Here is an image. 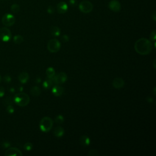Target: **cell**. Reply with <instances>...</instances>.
I'll return each mask as SVG.
<instances>
[{"instance_id":"34","label":"cell","mask_w":156,"mask_h":156,"mask_svg":"<svg viewBox=\"0 0 156 156\" xmlns=\"http://www.w3.org/2000/svg\"><path fill=\"white\" fill-rule=\"evenodd\" d=\"M69 4L71 6H75L77 4L76 0H69Z\"/></svg>"},{"instance_id":"27","label":"cell","mask_w":156,"mask_h":156,"mask_svg":"<svg viewBox=\"0 0 156 156\" xmlns=\"http://www.w3.org/2000/svg\"><path fill=\"white\" fill-rule=\"evenodd\" d=\"M150 39L151 41H153L154 42H155V39H156V31L155 30H154L151 32Z\"/></svg>"},{"instance_id":"13","label":"cell","mask_w":156,"mask_h":156,"mask_svg":"<svg viewBox=\"0 0 156 156\" xmlns=\"http://www.w3.org/2000/svg\"><path fill=\"white\" fill-rule=\"evenodd\" d=\"M52 93L55 96H61L64 93V88L62 86L57 84L52 88Z\"/></svg>"},{"instance_id":"7","label":"cell","mask_w":156,"mask_h":156,"mask_svg":"<svg viewBox=\"0 0 156 156\" xmlns=\"http://www.w3.org/2000/svg\"><path fill=\"white\" fill-rule=\"evenodd\" d=\"M12 38V33L9 29L3 27L0 29V39L3 42H9Z\"/></svg>"},{"instance_id":"4","label":"cell","mask_w":156,"mask_h":156,"mask_svg":"<svg viewBox=\"0 0 156 156\" xmlns=\"http://www.w3.org/2000/svg\"><path fill=\"white\" fill-rule=\"evenodd\" d=\"M61 47V42L56 39H52L49 40L47 44L48 50L52 53H56L60 50Z\"/></svg>"},{"instance_id":"11","label":"cell","mask_w":156,"mask_h":156,"mask_svg":"<svg viewBox=\"0 0 156 156\" xmlns=\"http://www.w3.org/2000/svg\"><path fill=\"white\" fill-rule=\"evenodd\" d=\"M68 10V6L67 3L65 1H61L57 5V11L59 13H65Z\"/></svg>"},{"instance_id":"5","label":"cell","mask_w":156,"mask_h":156,"mask_svg":"<svg viewBox=\"0 0 156 156\" xmlns=\"http://www.w3.org/2000/svg\"><path fill=\"white\" fill-rule=\"evenodd\" d=\"M79 9L81 12L84 13H89L93 11V5L90 1L84 0L79 3Z\"/></svg>"},{"instance_id":"9","label":"cell","mask_w":156,"mask_h":156,"mask_svg":"<svg viewBox=\"0 0 156 156\" xmlns=\"http://www.w3.org/2000/svg\"><path fill=\"white\" fill-rule=\"evenodd\" d=\"M108 6L110 10L114 12H119L121 9V5L118 0H111Z\"/></svg>"},{"instance_id":"2","label":"cell","mask_w":156,"mask_h":156,"mask_svg":"<svg viewBox=\"0 0 156 156\" xmlns=\"http://www.w3.org/2000/svg\"><path fill=\"white\" fill-rule=\"evenodd\" d=\"M13 102L20 107H25L30 102V98L26 93H18L15 95Z\"/></svg>"},{"instance_id":"36","label":"cell","mask_w":156,"mask_h":156,"mask_svg":"<svg viewBox=\"0 0 156 156\" xmlns=\"http://www.w3.org/2000/svg\"><path fill=\"white\" fill-rule=\"evenodd\" d=\"M147 101H148V102H150V103H152V102H153V101H154V100H153V98H151V97H148L147 98Z\"/></svg>"},{"instance_id":"18","label":"cell","mask_w":156,"mask_h":156,"mask_svg":"<svg viewBox=\"0 0 156 156\" xmlns=\"http://www.w3.org/2000/svg\"><path fill=\"white\" fill-rule=\"evenodd\" d=\"M56 75V71L53 67H48L46 70V75L47 78L53 79Z\"/></svg>"},{"instance_id":"3","label":"cell","mask_w":156,"mask_h":156,"mask_svg":"<svg viewBox=\"0 0 156 156\" xmlns=\"http://www.w3.org/2000/svg\"><path fill=\"white\" fill-rule=\"evenodd\" d=\"M39 126L42 132H48L53 128V121L50 117L44 116L41 120Z\"/></svg>"},{"instance_id":"31","label":"cell","mask_w":156,"mask_h":156,"mask_svg":"<svg viewBox=\"0 0 156 156\" xmlns=\"http://www.w3.org/2000/svg\"><path fill=\"white\" fill-rule=\"evenodd\" d=\"M62 40L64 42H67L69 41L70 38H69V37L67 35H64L62 36Z\"/></svg>"},{"instance_id":"16","label":"cell","mask_w":156,"mask_h":156,"mask_svg":"<svg viewBox=\"0 0 156 156\" xmlns=\"http://www.w3.org/2000/svg\"><path fill=\"white\" fill-rule=\"evenodd\" d=\"M29 79V75L27 72H22L18 75V80L21 84H26Z\"/></svg>"},{"instance_id":"37","label":"cell","mask_w":156,"mask_h":156,"mask_svg":"<svg viewBox=\"0 0 156 156\" xmlns=\"http://www.w3.org/2000/svg\"><path fill=\"white\" fill-rule=\"evenodd\" d=\"M40 82H41L40 78H37V79H36V83H40Z\"/></svg>"},{"instance_id":"29","label":"cell","mask_w":156,"mask_h":156,"mask_svg":"<svg viewBox=\"0 0 156 156\" xmlns=\"http://www.w3.org/2000/svg\"><path fill=\"white\" fill-rule=\"evenodd\" d=\"M55 12V10H54V7L52 6H49L47 8V12L49 13V14H53Z\"/></svg>"},{"instance_id":"32","label":"cell","mask_w":156,"mask_h":156,"mask_svg":"<svg viewBox=\"0 0 156 156\" xmlns=\"http://www.w3.org/2000/svg\"><path fill=\"white\" fill-rule=\"evenodd\" d=\"M11 146V143L9 142H4L2 143V147L4 148H8Z\"/></svg>"},{"instance_id":"39","label":"cell","mask_w":156,"mask_h":156,"mask_svg":"<svg viewBox=\"0 0 156 156\" xmlns=\"http://www.w3.org/2000/svg\"><path fill=\"white\" fill-rule=\"evenodd\" d=\"M155 87H154V95H155Z\"/></svg>"},{"instance_id":"23","label":"cell","mask_w":156,"mask_h":156,"mask_svg":"<svg viewBox=\"0 0 156 156\" xmlns=\"http://www.w3.org/2000/svg\"><path fill=\"white\" fill-rule=\"evenodd\" d=\"M54 121L57 124H62L64 122V117L62 115H58L55 117Z\"/></svg>"},{"instance_id":"17","label":"cell","mask_w":156,"mask_h":156,"mask_svg":"<svg viewBox=\"0 0 156 156\" xmlns=\"http://www.w3.org/2000/svg\"><path fill=\"white\" fill-rule=\"evenodd\" d=\"M53 83H54V82H53V79L47 78L44 80L43 83V87L44 89L48 90V89H49L52 86H53Z\"/></svg>"},{"instance_id":"22","label":"cell","mask_w":156,"mask_h":156,"mask_svg":"<svg viewBox=\"0 0 156 156\" xmlns=\"http://www.w3.org/2000/svg\"><path fill=\"white\" fill-rule=\"evenodd\" d=\"M20 10V7L18 4H14L13 5H12L11 7V11L12 12L14 13H17L19 12Z\"/></svg>"},{"instance_id":"8","label":"cell","mask_w":156,"mask_h":156,"mask_svg":"<svg viewBox=\"0 0 156 156\" xmlns=\"http://www.w3.org/2000/svg\"><path fill=\"white\" fill-rule=\"evenodd\" d=\"M67 75L65 72H60L56 75L53 78V82L57 85H61L64 84L67 80Z\"/></svg>"},{"instance_id":"40","label":"cell","mask_w":156,"mask_h":156,"mask_svg":"<svg viewBox=\"0 0 156 156\" xmlns=\"http://www.w3.org/2000/svg\"><path fill=\"white\" fill-rule=\"evenodd\" d=\"M1 80H2V78H1V76L0 75V83H1Z\"/></svg>"},{"instance_id":"10","label":"cell","mask_w":156,"mask_h":156,"mask_svg":"<svg viewBox=\"0 0 156 156\" xmlns=\"http://www.w3.org/2000/svg\"><path fill=\"white\" fill-rule=\"evenodd\" d=\"M4 155L6 156H22L23 153L18 148L11 147L6 151Z\"/></svg>"},{"instance_id":"19","label":"cell","mask_w":156,"mask_h":156,"mask_svg":"<svg viewBox=\"0 0 156 156\" xmlns=\"http://www.w3.org/2000/svg\"><path fill=\"white\" fill-rule=\"evenodd\" d=\"M50 33L52 35L58 37L61 35V29L57 26H53L50 29Z\"/></svg>"},{"instance_id":"33","label":"cell","mask_w":156,"mask_h":156,"mask_svg":"<svg viewBox=\"0 0 156 156\" xmlns=\"http://www.w3.org/2000/svg\"><path fill=\"white\" fill-rule=\"evenodd\" d=\"M4 94H5V90L4 87H0V98L3 97Z\"/></svg>"},{"instance_id":"21","label":"cell","mask_w":156,"mask_h":156,"mask_svg":"<svg viewBox=\"0 0 156 156\" xmlns=\"http://www.w3.org/2000/svg\"><path fill=\"white\" fill-rule=\"evenodd\" d=\"M23 41H24L23 37L20 35H17L13 37V42L16 44H20L21 43H23Z\"/></svg>"},{"instance_id":"38","label":"cell","mask_w":156,"mask_h":156,"mask_svg":"<svg viewBox=\"0 0 156 156\" xmlns=\"http://www.w3.org/2000/svg\"><path fill=\"white\" fill-rule=\"evenodd\" d=\"M155 62H156V60H155H155L154 61V68H155Z\"/></svg>"},{"instance_id":"24","label":"cell","mask_w":156,"mask_h":156,"mask_svg":"<svg viewBox=\"0 0 156 156\" xmlns=\"http://www.w3.org/2000/svg\"><path fill=\"white\" fill-rule=\"evenodd\" d=\"M13 102V99H12L11 97H7L3 100L4 104L6 105V106L12 105Z\"/></svg>"},{"instance_id":"35","label":"cell","mask_w":156,"mask_h":156,"mask_svg":"<svg viewBox=\"0 0 156 156\" xmlns=\"http://www.w3.org/2000/svg\"><path fill=\"white\" fill-rule=\"evenodd\" d=\"M151 18H152L154 21H156V13H155V12H154L151 14Z\"/></svg>"},{"instance_id":"28","label":"cell","mask_w":156,"mask_h":156,"mask_svg":"<svg viewBox=\"0 0 156 156\" xmlns=\"http://www.w3.org/2000/svg\"><path fill=\"white\" fill-rule=\"evenodd\" d=\"M6 110H7V112H8L9 114H13L14 112L15 109H14L13 107L12 106V105H9V106H7Z\"/></svg>"},{"instance_id":"30","label":"cell","mask_w":156,"mask_h":156,"mask_svg":"<svg viewBox=\"0 0 156 156\" xmlns=\"http://www.w3.org/2000/svg\"><path fill=\"white\" fill-rule=\"evenodd\" d=\"M11 80H12V79H11V76H9V75H6L3 78V80L5 82V83H10V82L11 81Z\"/></svg>"},{"instance_id":"1","label":"cell","mask_w":156,"mask_h":156,"mask_svg":"<svg viewBox=\"0 0 156 156\" xmlns=\"http://www.w3.org/2000/svg\"><path fill=\"white\" fill-rule=\"evenodd\" d=\"M153 44L152 42L146 38L138 39L134 44V49L140 55H148L152 51Z\"/></svg>"},{"instance_id":"25","label":"cell","mask_w":156,"mask_h":156,"mask_svg":"<svg viewBox=\"0 0 156 156\" xmlns=\"http://www.w3.org/2000/svg\"><path fill=\"white\" fill-rule=\"evenodd\" d=\"M24 149L27 151H30L33 148V145L30 142L26 143L23 146Z\"/></svg>"},{"instance_id":"12","label":"cell","mask_w":156,"mask_h":156,"mask_svg":"<svg viewBox=\"0 0 156 156\" xmlns=\"http://www.w3.org/2000/svg\"><path fill=\"white\" fill-rule=\"evenodd\" d=\"M124 84V80L121 78H116L112 81V86L118 90L123 88Z\"/></svg>"},{"instance_id":"20","label":"cell","mask_w":156,"mask_h":156,"mask_svg":"<svg viewBox=\"0 0 156 156\" xmlns=\"http://www.w3.org/2000/svg\"><path fill=\"white\" fill-rule=\"evenodd\" d=\"M41 92V89L38 86H34L31 89V94L34 96H39Z\"/></svg>"},{"instance_id":"6","label":"cell","mask_w":156,"mask_h":156,"mask_svg":"<svg viewBox=\"0 0 156 156\" xmlns=\"http://www.w3.org/2000/svg\"><path fill=\"white\" fill-rule=\"evenodd\" d=\"M2 23L6 27H10L16 23V18L11 13H6L2 17Z\"/></svg>"},{"instance_id":"14","label":"cell","mask_w":156,"mask_h":156,"mask_svg":"<svg viewBox=\"0 0 156 156\" xmlns=\"http://www.w3.org/2000/svg\"><path fill=\"white\" fill-rule=\"evenodd\" d=\"M90 138L86 135L81 136L79 138V143L83 146H88L90 144Z\"/></svg>"},{"instance_id":"15","label":"cell","mask_w":156,"mask_h":156,"mask_svg":"<svg viewBox=\"0 0 156 156\" xmlns=\"http://www.w3.org/2000/svg\"><path fill=\"white\" fill-rule=\"evenodd\" d=\"M65 130L62 126H57L54 129L53 134L57 138H61L64 135Z\"/></svg>"},{"instance_id":"26","label":"cell","mask_w":156,"mask_h":156,"mask_svg":"<svg viewBox=\"0 0 156 156\" xmlns=\"http://www.w3.org/2000/svg\"><path fill=\"white\" fill-rule=\"evenodd\" d=\"M88 155L89 156H98L100 155V153L97 150H91L88 152Z\"/></svg>"}]
</instances>
